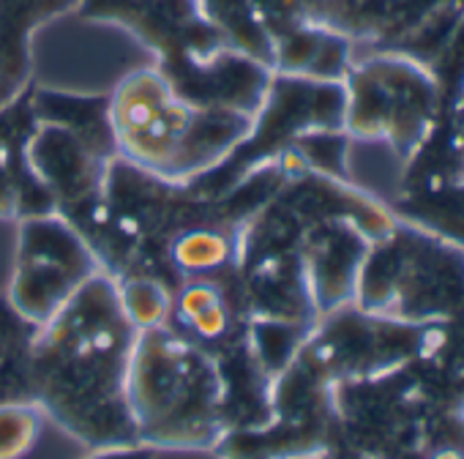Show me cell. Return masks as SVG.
Returning <instances> with one entry per match:
<instances>
[{
  "instance_id": "5b68a950",
  "label": "cell",
  "mask_w": 464,
  "mask_h": 459,
  "mask_svg": "<svg viewBox=\"0 0 464 459\" xmlns=\"http://www.w3.org/2000/svg\"><path fill=\"white\" fill-rule=\"evenodd\" d=\"M344 91V132L353 137H391L393 142L410 140L440 96L434 74L399 53L353 63Z\"/></svg>"
},
{
  "instance_id": "9c48e42d",
  "label": "cell",
  "mask_w": 464,
  "mask_h": 459,
  "mask_svg": "<svg viewBox=\"0 0 464 459\" xmlns=\"http://www.w3.org/2000/svg\"><path fill=\"white\" fill-rule=\"evenodd\" d=\"M39 126L34 88L0 107V219L55 213V202L28 161V142Z\"/></svg>"
},
{
  "instance_id": "2e32d148",
  "label": "cell",
  "mask_w": 464,
  "mask_h": 459,
  "mask_svg": "<svg viewBox=\"0 0 464 459\" xmlns=\"http://www.w3.org/2000/svg\"><path fill=\"white\" fill-rule=\"evenodd\" d=\"M85 459H159V448L137 440V443H126V445L91 448V454Z\"/></svg>"
},
{
  "instance_id": "8fae6325",
  "label": "cell",
  "mask_w": 464,
  "mask_h": 459,
  "mask_svg": "<svg viewBox=\"0 0 464 459\" xmlns=\"http://www.w3.org/2000/svg\"><path fill=\"white\" fill-rule=\"evenodd\" d=\"M350 36L314 25L298 23L282 36L274 39V61L271 69L279 74L309 77V80H328L344 83L350 72Z\"/></svg>"
},
{
  "instance_id": "5bb4252c",
  "label": "cell",
  "mask_w": 464,
  "mask_h": 459,
  "mask_svg": "<svg viewBox=\"0 0 464 459\" xmlns=\"http://www.w3.org/2000/svg\"><path fill=\"white\" fill-rule=\"evenodd\" d=\"M118 301L121 309L126 315V320L137 328H156V326H167L172 317V298L175 293L161 285L159 279L150 277H129V279H118Z\"/></svg>"
},
{
  "instance_id": "8992f818",
  "label": "cell",
  "mask_w": 464,
  "mask_h": 459,
  "mask_svg": "<svg viewBox=\"0 0 464 459\" xmlns=\"http://www.w3.org/2000/svg\"><path fill=\"white\" fill-rule=\"evenodd\" d=\"M118 156H110L74 134L66 126L39 121L31 142L28 161L55 202V213L72 221L80 236L91 241L104 208L107 170Z\"/></svg>"
},
{
  "instance_id": "7a4b0ae2",
  "label": "cell",
  "mask_w": 464,
  "mask_h": 459,
  "mask_svg": "<svg viewBox=\"0 0 464 459\" xmlns=\"http://www.w3.org/2000/svg\"><path fill=\"white\" fill-rule=\"evenodd\" d=\"M252 115L205 110L175 96L156 66L126 74L110 91V123L121 159L164 181L191 183L236 151Z\"/></svg>"
},
{
  "instance_id": "30bf717a",
  "label": "cell",
  "mask_w": 464,
  "mask_h": 459,
  "mask_svg": "<svg viewBox=\"0 0 464 459\" xmlns=\"http://www.w3.org/2000/svg\"><path fill=\"white\" fill-rule=\"evenodd\" d=\"M82 0H0V107L31 88V42Z\"/></svg>"
},
{
  "instance_id": "9a60e30c",
  "label": "cell",
  "mask_w": 464,
  "mask_h": 459,
  "mask_svg": "<svg viewBox=\"0 0 464 459\" xmlns=\"http://www.w3.org/2000/svg\"><path fill=\"white\" fill-rule=\"evenodd\" d=\"M44 410L34 399L0 405V459H23L44 429Z\"/></svg>"
},
{
  "instance_id": "6da1fadb",
  "label": "cell",
  "mask_w": 464,
  "mask_h": 459,
  "mask_svg": "<svg viewBox=\"0 0 464 459\" xmlns=\"http://www.w3.org/2000/svg\"><path fill=\"white\" fill-rule=\"evenodd\" d=\"M134 339L137 328L126 320L115 279L104 271L34 334V402L85 448L140 440L129 407Z\"/></svg>"
},
{
  "instance_id": "4fadbf2b",
  "label": "cell",
  "mask_w": 464,
  "mask_h": 459,
  "mask_svg": "<svg viewBox=\"0 0 464 459\" xmlns=\"http://www.w3.org/2000/svg\"><path fill=\"white\" fill-rule=\"evenodd\" d=\"M36 326L23 320L6 296H0V405L34 399L31 345Z\"/></svg>"
},
{
  "instance_id": "7c38bea8",
  "label": "cell",
  "mask_w": 464,
  "mask_h": 459,
  "mask_svg": "<svg viewBox=\"0 0 464 459\" xmlns=\"http://www.w3.org/2000/svg\"><path fill=\"white\" fill-rule=\"evenodd\" d=\"M34 110L39 121L58 123L96 145L110 156L118 153V142L110 123V93H72L55 88H34Z\"/></svg>"
},
{
  "instance_id": "277c9868",
  "label": "cell",
  "mask_w": 464,
  "mask_h": 459,
  "mask_svg": "<svg viewBox=\"0 0 464 459\" xmlns=\"http://www.w3.org/2000/svg\"><path fill=\"white\" fill-rule=\"evenodd\" d=\"M102 274L99 258L61 213L17 221V252L6 298L31 326H44L69 298Z\"/></svg>"
},
{
  "instance_id": "3957f363",
  "label": "cell",
  "mask_w": 464,
  "mask_h": 459,
  "mask_svg": "<svg viewBox=\"0 0 464 459\" xmlns=\"http://www.w3.org/2000/svg\"><path fill=\"white\" fill-rule=\"evenodd\" d=\"M129 407L142 443L159 451H213L227 432L216 356L169 323L137 331Z\"/></svg>"
},
{
  "instance_id": "ba28073f",
  "label": "cell",
  "mask_w": 464,
  "mask_h": 459,
  "mask_svg": "<svg viewBox=\"0 0 464 459\" xmlns=\"http://www.w3.org/2000/svg\"><path fill=\"white\" fill-rule=\"evenodd\" d=\"M175 96L205 110H232L257 115L268 93L274 69L238 53L221 47L208 58H175L156 63Z\"/></svg>"
},
{
  "instance_id": "52a82bcc",
  "label": "cell",
  "mask_w": 464,
  "mask_h": 459,
  "mask_svg": "<svg viewBox=\"0 0 464 459\" xmlns=\"http://www.w3.org/2000/svg\"><path fill=\"white\" fill-rule=\"evenodd\" d=\"M77 15L129 31L161 61L208 58L229 47L224 34L205 17L199 0H82Z\"/></svg>"
}]
</instances>
